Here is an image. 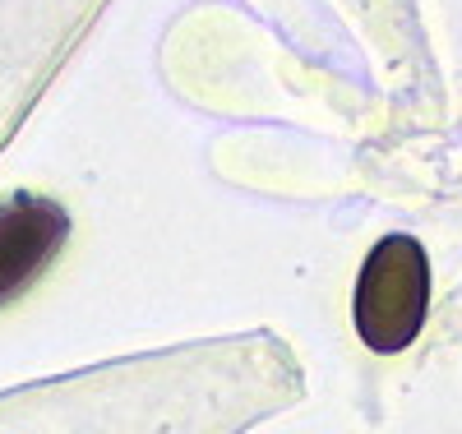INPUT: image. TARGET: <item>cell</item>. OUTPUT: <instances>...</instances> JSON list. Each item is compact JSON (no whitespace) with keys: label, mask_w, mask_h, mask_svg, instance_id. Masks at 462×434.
<instances>
[{"label":"cell","mask_w":462,"mask_h":434,"mask_svg":"<svg viewBox=\"0 0 462 434\" xmlns=\"http://www.w3.org/2000/svg\"><path fill=\"white\" fill-rule=\"evenodd\" d=\"M69 245V213L51 194H5L0 199V309L28 296Z\"/></svg>","instance_id":"cell-2"},{"label":"cell","mask_w":462,"mask_h":434,"mask_svg":"<svg viewBox=\"0 0 462 434\" xmlns=\"http://www.w3.org/2000/svg\"><path fill=\"white\" fill-rule=\"evenodd\" d=\"M430 309V259L416 235H383L370 245L356 287H352V324L356 337L374 356H398L407 351Z\"/></svg>","instance_id":"cell-1"}]
</instances>
